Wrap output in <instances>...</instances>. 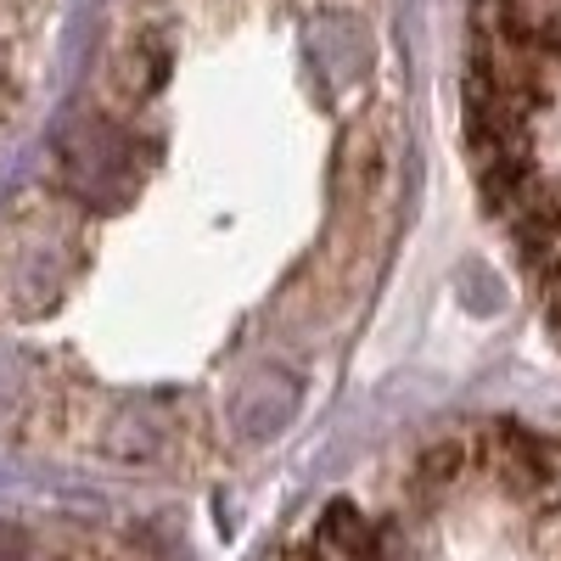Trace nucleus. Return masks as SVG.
<instances>
[{
	"mask_svg": "<svg viewBox=\"0 0 561 561\" xmlns=\"http://www.w3.org/2000/svg\"><path fill=\"white\" fill-rule=\"evenodd\" d=\"M466 140L561 325V0H472Z\"/></svg>",
	"mask_w": 561,
	"mask_h": 561,
	"instance_id": "f257e3e1",
	"label": "nucleus"
}]
</instances>
